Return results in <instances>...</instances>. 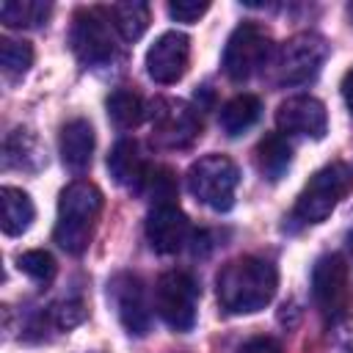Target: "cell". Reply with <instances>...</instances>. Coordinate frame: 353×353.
Here are the masks:
<instances>
[{
	"label": "cell",
	"instance_id": "obj_14",
	"mask_svg": "<svg viewBox=\"0 0 353 353\" xmlns=\"http://www.w3.org/2000/svg\"><path fill=\"white\" fill-rule=\"evenodd\" d=\"M190 234V223L176 201L152 204L146 218V240L157 254H176Z\"/></svg>",
	"mask_w": 353,
	"mask_h": 353
},
{
	"label": "cell",
	"instance_id": "obj_24",
	"mask_svg": "<svg viewBox=\"0 0 353 353\" xmlns=\"http://www.w3.org/2000/svg\"><path fill=\"white\" fill-rule=\"evenodd\" d=\"M17 265H19V270H22L25 276H30V279L39 281V284L52 281V276H55V270H58L52 254H50V251H41V248H33V251L19 254Z\"/></svg>",
	"mask_w": 353,
	"mask_h": 353
},
{
	"label": "cell",
	"instance_id": "obj_15",
	"mask_svg": "<svg viewBox=\"0 0 353 353\" xmlns=\"http://www.w3.org/2000/svg\"><path fill=\"white\" fill-rule=\"evenodd\" d=\"M108 171L116 179V185L138 190V193L143 190V185H146V179L152 174L146 160H143V154H141V149H138V143L130 141V138H121L113 146V152L108 154Z\"/></svg>",
	"mask_w": 353,
	"mask_h": 353
},
{
	"label": "cell",
	"instance_id": "obj_27",
	"mask_svg": "<svg viewBox=\"0 0 353 353\" xmlns=\"http://www.w3.org/2000/svg\"><path fill=\"white\" fill-rule=\"evenodd\" d=\"M237 353H281V345L273 336H251L248 342L240 345Z\"/></svg>",
	"mask_w": 353,
	"mask_h": 353
},
{
	"label": "cell",
	"instance_id": "obj_12",
	"mask_svg": "<svg viewBox=\"0 0 353 353\" xmlns=\"http://www.w3.org/2000/svg\"><path fill=\"white\" fill-rule=\"evenodd\" d=\"M110 298L116 306V314L121 320V325L127 328V334L132 336H143L149 331L152 314H149V303H146V292L138 276L132 273H119L110 281Z\"/></svg>",
	"mask_w": 353,
	"mask_h": 353
},
{
	"label": "cell",
	"instance_id": "obj_11",
	"mask_svg": "<svg viewBox=\"0 0 353 353\" xmlns=\"http://www.w3.org/2000/svg\"><path fill=\"white\" fill-rule=\"evenodd\" d=\"M276 124H279L281 135H306V138L320 141L328 130V113L320 99L301 94V97H290L279 105Z\"/></svg>",
	"mask_w": 353,
	"mask_h": 353
},
{
	"label": "cell",
	"instance_id": "obj_25",
	"mask_svg": "<svg viewBox=\"0 0 353 353\" xmlns=\"http://www.w3.org/2000/svg\"><path fill=\"white\" fill-rule=\"evenodd\" d=\"M28 152H36L33 138L28 135V130H14L6 141V165L8 168H33L28 163V157H36V154H28Z\"/></svg>",
	"mask_w": 353,
	"mask_h": 353
},
{
	"label": "cell",
	"instance_id": "obj_23",
	"mask_svg": "<svg viewBox=\"0 0 353 353\" xmlns=\"http://www.w3.org/2000/svg\"><path fill=\"white\" fill-rule=\"evenodd\" d=\"M30 63H33V47L28 41H17V39L0 41V66L8 80L22 77L30 69Z\"/></svg>",
	"mask_w": 353,
	"mask_h": 353
},
{
	"label": "cell",
	"instance_id": "obj_2",
	"mask_svg": "<svg viewBox=\"0 0 353 353\" xmlns=\"http://www.w3.org/2000/svg\"><path fill=\"white\" fill-rule=\"evenodd\" d=\"M102 212V193L97 185L77 179L61 190L58 218H55V243L66 254H83L91 240Z\"/></svg>",
	"mask_w": 353,
	"mask_h": 353
},
{
	"label": "cell",
	"instance_id": "obj_16",
	"mask_svg": "<svg viewBox=\"0 0 353 353\" xmlns=\"http://www.w3.org/2000/svg\"><path fill=\"white\" fill-rule=\"evenodd\" d=\"M61 160L69 171L80 174L91 165V154H94V127L85 119H72L63 124L61 130Z\"/></svg>",
	"mask_w": 353,
	"mask_h": 353
},
{
	"label": "cell",
	"instance_id": "obj_29",
	"mask_svg": "<svg viewBox=\"0 0 353 353\" xmlns=\"http://www.w3.org/2000/svg\"><path fill=\"white\" fill-rule=\"evenodd\" d=\"M350 17H353V6H350Z\"/></svg>",
	"mask_w": 353,
	"mask_h": 353
},
{
	"label": "cell",
	"instance_id": "obj_26",
	"mask_svg": "<svg viewBox=\"0 0 353 353\" xmlns=\"http://www.w3.org/2000/svg\"><path fill=\"white\" fill-rule=\"evenodd\" d=\"M207 11H210V3H196V0L168 3V17L176 22H199V17H204Z\"/></svg>",
	"mask_w": 353,
	"mask_h": 353
},
{
	"label": "cell",
	"instance_id": "obj_4",
	"mask_svg": "<svg viewBox=\"0 0 353 353\" xmlns=\"http://www.w3.org/2000/svg\"><path fill=\"white\" fill-rule=\"evenodd\" d=\"M240 185V171L226 154H207L199 157L188 168V188L190 193L215 212H226L234 204V193Z\"/></svg>",
	"mask_w": 353,
	"mask_h": 353
},
{
	"label": "cell",
	"instance_id": "obj_22",
	"mask_svg": "<svg viewBox=\"0 0 353 353\" xmlns=\"http://www.w3.org/2000/svg\"><path fill=\"white\" fill-rule=\"evenodd\" d=\"M52 6L39 0H6L0 6V19L8 28H39L50 17Z\"/></svg>",
	"mask_w": 353,
	"mask_h": 353
},
{
	"label": "cell",
	"instance_id": "obj_17",
	"mask_svg": "<svg viewBox=\"0 0 353 353\" xmlns=\"http://www.w3.org/2000/svg\"><path fill=\"white\" fill-rule=\"evenodd\" d=\"M33 215H36V210H33V201L25 190L11 188V185H6L0 190V226L8 237L28 232L33 223Z\"/></svg>",
	"mask_w": 353,
	"mask_h": 353
},
{
	"label": "cell",
	"instance_id": "obj_18",
	"mask_svg": "<svg viewBox=\"0 0 353 353\" xmlns=\"http://www.w3.org/2000/svg\"><path fill=\"white\" fill-rule=\"evenodd\" d=\"M254 160H256V168H259L262 176H268L270 182L281 179L287 174L290 163H292V146H290L287 135H281V132L265 135L259 141V146H256Z\"/></svg>",
	"mask_w": 353,
	"mask_h": 353
},
{
	"label": "cell",
	"instance_id": "obj_5",
	"mask_svg": "<svg viewBox=\"0 0 353 353\" xmlns=\"http://www.w3.org/2000/svg\"><path fill=\"white\" fill-rule=\"evenodd\" d=\"M312 298L325 323H342L353 312V292L347 265L339 254H325L312 270Z\"/></svg>",
	"mask_w": 353,
	"mask_h": 353
},
{
	"label": "cell",
	"instance_id": "obj_1",
	"mask_svg": "<svg viewBox=\"0 0 353 353\" xmlns=\"http://www.w3.org/2000/svg\"><path fill=\"white\" fill-rule=\"evenodd\" d=\"M215 287H218L221 309H226L229 314H254L273 301L279 287V273L273 262L245 254L229 259L221 268Z\"/></svg>",
	"mask_w": 353,
	"mask_h": 353
},
{
	"label": "cell",
	"instance_id": "obj_8",
	"mask_svg": "<svg viewBox=\"0 0 353 353\" xmlns=\"http://www.w3.org/2000/svg\"><path fill=\"white\" fill-rule=\"evenodd\" d=\"M196 303H199V287L190 273L185 270H168L154 284V309L163 317L165 325L174 331H190L196 323Z\"/></svg>",
	"mask_w": 353,
	"mask_h": 353
},
{
	"label": "cell",
	"instance_id": "obj_21",
	"mask_svg": "<svg viewBox=\"0 0 353 353\" xmlns=\"http://www.w3.org/2000/svg\"><path fill=\"white\" fill-rule=\"evenodd\" d=\"M108 108V119L119 127V130H130V127H138L146 116V108H143V99L135 94V91H127V88H119L108 97L105 102Z\"/></svg>",
	"mask_w": 353,
	"mask_h": 353
},
{
	"label": "cell",
	"instance_id": "obj_28",
	"mask_svg": "<svg viewBox=\"0 0 353 353\" xmlns=\"http://www.w3.org/2000/svg\"><path fill=\"white\" fill-rule=\"evenodd\" d=\"M342 97H345V105H347V110L353 113V66L345 72V77H342Z\"/></svg>",
	"mask_w": 353,
	"mask_h": 353
},
{
	"label": "cell",
	"instance_id": "obj_13",
	"mask_svg": "<svg viewBox=\"0 0 353 353\" xmlns=\"http://www.w3.org/2000/svg\"><path fill=\"white\" fill-rule=\"evenodd\" d=\"M201 135V119L185 102H165L154 116L152 141L163 149H185Z\"/></svg>",
	"mask_w": 353,
	"mask_h": 353
},
{
	"label": "cell",
	"instance_id": "obj_19",
	"mask_svg": "<svg viewBox=\"0 0 353 353\" xmlns=\"http://www.w3.org/2000/svg\"><path fill=\"white\" fill-rule=\"evenodd\" d=\"M262 116V102L254 94H237L234 99H229L221 108V127L226 135H243L245 130H251Z\"/></svg>",
	"mask_w": 353,
	"mask_h": 353
},
{
	"label": "cell",
	"instance_id": "obj_6",
	"mask_svg": "<svg viewBox=\"0 0 353 353\" xmlns=\"http://www.w3.org/2000/svg\"><path fill=\"white\" fill-rule=\"evenodd\" d=\"M270 55H273V41L268 30L256 22H243L232 30L223 47V72L234 83L251 80L270 63Z\"/></svg>",
	"mask_w": 353,
	"mask_h": 353
},
{
	"label": "cell",
	"instance_id": "obj_7",
	"mask_svg": "<svg viewBox=\"0 0 353 353\" xmlns=\"http://www.w3.org/2000/svg\"><path fill=\"white\" fill-rule=\"evenodd\" d=\"M325 41L314 33H298L287 39L273 55V80L279 85H306L312 83L325 61Z\"/></svg>",
	"mask_w": 353,
	"mask_h": 353
},
{
	"label": "cell",
	"instance_id": "obj_10",
	"mask_svg": "<svg viewBox=\"0 0 353 353\" xmlns=\"http://www.w3.org/2000/svg\"><path fill=\"white\" fill-rule=\"evenodd\" d=\"M188 63H190V39L179 30L160 33L154 44L146 50V74L160 85H171L182 80Z\"/></svg>",
	"mask_w": 353,
	"mask_h": 353
},
{
	"label": "cell",
	"instance_id": "obj_9",
	"mask_svg": "<svg viewBox=\"0 0 353 353\" xmlns=\"http://www.w3.org/2000/svg\"><path fill=\"white\" fill-rule=\"evenodd\" d=\"M116 30L105 14V8H80L72 22V50L85 66H102L116 55L113 33Z\"/></svg>",
	"mask_w": 353,
	"mask_h": 353
},
{
	"label": "cell",
	"instance_id": "obj_3",
	"mask_svg": "<svg viewBox=\"0 0 353 353\" xmlns=\"http://www.w3.org/2000/svg\"><path fill=\"white\" fill-rule=\"evenodd\" d=\"M350 188H353V171L345 163H328L303 185V190L295 199L292 215L301 223H323L347 196Z\"/></svg>",
	"mask_w": 353,
	"mask_h": 353
},
{
	"label": "cell",
	"instance_id": "obj_20",
	"mask_svg": "<svg viewBox=\"0 0 353 353\" xmlns=\"http://www.w3.org/2000/svg\"><path fill=\"white\" fill-rule=\"evenodd\" d=\"M105 14L124 41L141 39L149 28V6L146 3H113L110 8H105Z\"/></svg>",
	"mask_w": 353,
	"mask_h": 353
}]
</instances>
